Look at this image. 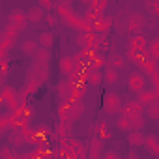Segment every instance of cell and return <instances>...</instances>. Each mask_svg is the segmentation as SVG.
<instances>
[{
    "label": "cell",
    "instance_id": "cell-18",
    "mask_svg": "<svg viewBox=\"0 0 159 159\" xmlns=\"http://www.w3.org/2000/svg\"><path fill=\"white\" fill-rule=\"evenodd\" d=\"M101 152H103V142L94 137V139L90 140V157H88V159H99Z\"/></svg>",
    "mask_w": 159,
    "mask_h": 159
},
{
    "label": "cell",
    "instance_id": "cell-2",
    "mask_svg": "<svg viewBox=\"0 0 159 159\" xmlns=\"http://www.w3.org/2000/svg\"><path fill=\"white\" fill-rule=\"evenodd\" d=\"M122 99H120V96L118 94H112V92H107L105 94V98H103V109H105V112H109V114H120L122 112Z\"/></svg>",
    "mask_w": 159,
    "mask_h": 159
},
{
    "label": "cell",
    "instance_id": "cell-42",
    "mask_svg": "<svg viewBox=\"0 0 159 159\" xmlns=\"http://www.w3.org/2000/svg\"><path fill=\"white\" fill-rule=\"evenodd\" d=\"M39 8L41 10H51V8H54V4L49 2V0H39Z\"/></svg>",
    "mask_w": 159,
    "mask_h": 159
},
{
    "label": "cell",
    "instance_id": "cell-4",
    "mask_svg": "<svg viewBox=\"0 0 159 159\" xmlns=\"http://www.w3.org/2000/svg\"><path fill=\"white\" fill-rule=\"evenodd\" d=\"M26 11H23V10H19V8H15V10H11L10 11V15H8V25H11L13 28H17L19 32L21 30H25L26 28Z\"/></svg>",
    "mask_w": 159,
    "mask_h": 159
},
{
    "label": "cell",
    "instance_id": "cell-46",
    "mask_svg": "<svg viewBox=\"0 0 159 159\" xmlns=\"http://www.w3.org/2000/svg\"><path fill=\"white\" fill-rule=\"evenodd\" d=\"M4 105V101H2V96H0V107H2Z\"/></svg>",
    "mask_w": 159,
    "mask_h": 159
},
{
    "label": "cell",
    "instance_id": "cell-15",
    "mask_svg": "<svg viewBox=\"0 0 159 159\" xmlns=\"http://www.w3.org/2000/svg\"><path fill=\"white\" fill-rule=\"evenodd\" d=\"M60 71H62L66 77H69V75L75 71V64H73V58H71L69 54H66V56L60 58Z\"/></svg>",
    "mask_w": 159,
    "mask_h": 159
},
{
    "label": "cell",
    "instance_id": "cell-11",
    "mask_svg": "<svg viewBox=\"0 0 159 159\" xmlns=\"http://www.w3.org/2000/svg\"><path fill=\"white\" fill-rule=\"evenodd\" d=\"M127 45H129L127 49L142 51V49H146V47H148V39H146V36H142V34H133V36L129 38Z\"/></svg>",
    "mask_w": 159,
    "mask_h": 159
},
{
    "label": "cell",
    "instance_id": "cell-41",
    "mask_svg": "<svg viewBox=\"0 0 159 159\" xmlns=\"http://www.w3.org/2000/svg\"><path fill=\"white\" fill-rule=\"evenodd\" d=\"M150 79H152V84H153V90L157 92V90H159V75H157V73H153V75H150Z\"/></svg>",
    "mask_w": 159,
    "mask_h": 159
},
{
    "label": "cell",
    "instance_id": "cell-19",
    "mask_svg": "<svg viewBox=\"0 0 159 159\" xmlns=\"http://www.w3.org/2000/svg\"><path fill=\"white\" fill-rule=\"evenodd\" d=\"M83 111H84L83 101H79V103H71V105H69V111H67V118H69L71 122H75L79 116L83 114Z\"/></svg>",
    "mask_w": 159,
    "mask_h": 159
},
{
    "label": "cell",
    "instance_id": "cell-5",
    "mask_svg": "<svg viewBox=\"0 0 159 159\" xmlns=\"http://www.w3.org/2000/svg\"><path fill=\"white\" fill-rule=\"evenodd\" d=\"M28 77H30V79H36L39 84H43L47 79H49V67H47V64H38V62H34V64L30 66V69H28Z\"/></svg>",
    "mask_w": 159,
    "mask_h": 159
},
{
    "label": "cell",
    "instance_id": "cell-21",
    "mask_svg": "<svg viewBox=\"0 0 159 159\" xmlns=\"http://www.w3.org/2000/svg\"><path fill=\"white\" fill-rule=\"evenodd\" d=\"M17 36H19V30L13 28L11 25H8V26L2 30V34H0V39H6V41H10V43H15Z\"/></svg>",
    "mask_w": 159,
    "mask_h": 159
},
{
    "label": "cell",
    "instance_id": "cell-14",
    "mask_svg": "<svg viewBox=\"0 0 159 159\" xmlns=\"http://www.w3.org/2000/svg\"><path fill=\"white\" fill-rule=\"evenodd\" d=\"M144 146L148 148V152L153 157H159V140H157L155 135H146L144 137Z\"/></svg>",
    "mask_w": 159,
    "mask_h": 159
},
{
    "label": "cell",
    "instance_id": "cell-44",
    "mask_svg": "<svg viewBox=\"0 0 159 159\" xmlns=\"http://www.w3.org/2000/svg\"><path fill=\"white\" fill-rule=\"evenodd\" d=\"M105 159H120V157H118L116 152H107V153H105Z\"/></svg>",
    "mask_w": 159,
    "mask_h": 159
},
{
    "label": "cell",
    "instance_id": "cell-9",
    "mask_svg": "<svg viewBox=\"0 0 159 159\" xmlns=\"http://www.w3.org/2000/svg\"><path fill=\"white\" fill-rule=\"evenodd\" d=\"M142 111H144V107H142L140 103H137V101H127L125 105H122V112H120V114L131 118V116H142Z\"/></svg>",
    "mask_w": 159,
    "mask_h": 159
},
{
    "label": "cell",
    "instance_id": "cell-39",
    "mask_svg": "<svg viewBox=\"0 0 159 159\" xmlns=\"http://www.w3.org/2000/svg\"><path fill=\"white\" fill-rule=\"evenodd\" d=\"M8 69H10V60H8V58H6V60H0V75L6 77Z\"/></svg>",
    "mask_w": 159,
    "mask_h": 159
},
{
    "label": "cell",
    "instance_id": "cell-23",
    "mask_svg": "<svg viewBox=\"0 0 159 159\" xmlns=\"http://www.w3.org/2000/svg\"><path fill=\"white\" fill-rule=\"evenodd\" d=\"M38 49H39V45H38V41H34V39H26V41L21 45V51H23L25 54H28V56H34V54L38 52Z\"/></svg>",
    "mask_w": 159,
    "mask_h": 159
},
{
    "label": "cell",
    "instance_id": "cell-6",
    "mask_svg": "<svg viewBox=\"0 0 159 159\" xmlns=\"http://www.w3.org/2000/svg\"><path fill=\"white\" fill-rule=\"evenodd\" d=\"M90 26H92V32H94V34H99V36H107V34L111 32V26H112V19H111V17H105V15H101L99 19H96L94 23H90Z\"/></svg>",
    "mask_w": 159,
    "mask_h": 159
},
{
    "label": "cell",
    "instance_id": "cell-20",
    "mask_svg": "<svg viewBox=\"0 0 159 159\" xmlns=\"http://www.w3.org/2000/svg\"><path fill=\"white\" fill-rule=\"evenodd\" d=\"M43 10L39 8V6H32L28 11H26V21H30V23H39L41 19H43Z\"/></svg>",
    "mask_w": 159,
    "mask_h": 159
},
{
    "label": "cell",
    "instance_id": "cell-3",
    "mask_svg": "<svg viewBox=\"0 0 159 159\" xmlns=\"http://www.w3.org/2000/svg\"><path fill=\"white\" fill-rule=\"evenodd\" d=\"M127 88H129L131 92H135V94L146 90V77H144L142 73H139V71L129 73V75H127Z\"/></svg>",
    "mask_w": 159,
    "mask_h": 159
},
{
    "label": "cell",
    "instance_id": "cell-40",
    "mask_svg": "<svg viewBox=\"0 0 159 159\" xmlns=\"http://www.w3.org/2000/svg\"><path fill=\"white\" fill-rule=\"evenodd\" d=\"M45 19H47V23H49V26H51V28H54V26L58 25V17H56V15H52V13H49Z\"/></svg>",
    "mask_w": 159,
    "mask_h": 159
},
{
    "label": "cell",
    "instance_id": "cell-45",
    "mask_svg": "<svg viewBox=\"0 0 159 159\" xmlns=\"http://www.w3.org/2000/svg\"><path fill=\"white\" fill-rule=\"evenodd\" d=\"M125 159H139V155H137V153H135V152H129V153H127V157H125Z\"/></svg>",
    "mask_w": 159,
    "mask_h": 159
},
{
    "label": "cell",
    "instance_id": "cell-47",
    "mask_svg": "<svg viewBox=\"0 0 159 159\" xmlns=\"http://www.w3.org/2000/svg\"><path fill=\"white\" fill-rule=\"evenodd\" d=\"M2 137H4V131H2V129H0V139H2Z\"/></svg>",
    "mask_w": 159,
    "mask_h": 159
},
{
    "label": "cell",
    "instance_id": "cell-25",
    "mask_svg": "<svg viewBox=\"0 0 159 159\" xmlns=\"http://www.w3.org/2000/svg\"><path fill=\"white\" fill-rule=\"evenodd\" d=\"M148 52H150V58L153 60V62H157L159 60V38H153L150 43H148Z\"/></svg>",
    "mask_w": 159,
    "mask_h": 159
},
{
    "label": "cell",
    "instance_id": "cell-10",
    "mask_svg": "<svg viewBox=\"0 0 159 159\" xmlns=\"http://www.w3.org/2000/svg\"><path fill=\"white\" fill-rule=\"evenodd\" d=\"M94 135H96V139H99L101 142H103V140H109V139H111V129H109L107 122L98 120L96 125H94Z\"/></svg>",
    "mask_w": 159,
    "mask_h": 159
},
{
    "label": "cell",
    "instance_id": "cell-35",
    "mask_svg": "<svg viewBox=\"0 0 159 159\" xmlns=\"http://www.w3.org/2000/svg\"><path fill=\"white\" fill-rule=\"evenodd\" d=\"M21 118L25 120V122H30L32 118H34V107L32 105H23V114H21Z\"/></svg>",
    "mask_w": 159,
    "mask_h": 159
},
{
    "label": "cell",
    "instance_id": "cell-27",
    "mask_svg": "<svg viewBox=\"0 0 159 159\" xmlns=\"http://www.w3.org/2000/svg\"><path fill=\"white\" fill-rule=\"evenodd\" d=\"M105 60H107L105 54L96 52V56H92V60H90V67H88V69H101V67L105 66ZM88 69H86V71H88Z\"/></svg>",
    "mask_w": 159,
    "mask_h": 159
},
{
    "label": "cell",
    "instance_id": "cell-43",
    "mask_svg": "<svg viewBox=\"0 0 159 159\" xmlns=\"http://www.w3.org/2000/svg\"><path fill=\"white\" fill-rule=\"evenodd\" d=\"M17 159H38L32 152H26V153H17Z\"/></svg>",
    "mask_w": 159,
    "mask_h": 159
},
{
    "label": "cell",
    "instance_id": "cell-29",
    "mask_svg": "<svg viewBox=\"0 0 159 159\" xmlns=\"http://www.w3.org/2000/svg\"><path fill=\"white\" fill-rule=\"evenodd\" d=\"M39 86H41V84L36 81V79H30V77H28L26 83H25V86H23V92H25L26 96H30V94H34L36 90H39Z\"/></svg>",
    "mask_w": 159,
    "mask_h": 159
},
{
    "label": "cell",
    "instance_id": "cell-38",
    "mask_svg": "<svg viewBox=\"0 0 159 159\" xmlns=\"http://www.w3.org/2000/svg\"><path fill=\"white\" fill-rule=\"evenodd\" d=\"M146 8L152 11V15H159V2L153 0V2H146Z\"/></svg>",
    "mask_w": 159,
    "mask_h": 159
},
{
    "label": "cell",
    "instance_id": "cell-31",
    "mask_svg": "<svg viewBox=\"0 0 159 159\" xmlns=\"http://www.w3.org/2000/svg\"><path fill=\"white\" fill-rule=\"evenodd\" d=\"M23 144H25V140H23L21 129H19V131H11V135H10V146H11V148H19V146H23Z\"/></svg>",
    "mask_w": 159,
    "mask_h": 159
},
{
    "label": "cell",
    "instance_id": "cell-34",
    "mask_svg": "<svg viewBox=\"0 0 159 159\" xmlns=\"http://www.w3.org/2000/svg\"><path fill=\"white\" fill-rule=\"evenodd\" d=\"M116 127H118L120 131H125V133H129V120H127V116L120 114V116H118V120H116Z\"/></svg>",
    "mask_w": 159,
    "mask_h": 159
},
{
    "label": "cell",
    "instance_id": "cell-30",
    "mask_svg": "<svg viewBox=\"0 0 159 159\" xmlns=\"http://www.w3.org/2000/svg\"><path fill=\"white\" fill-rule=\"evenodd\" d=\"M34 58H36V62L38 64H47L49 60H51V52H49V49H38V52L34 54Z\"/></svg>",
    "mask_w": 159,
    "mask_h": 159
},
{
    "label": "cell",
    "instance_id": "cell-12",
    "mask_svg": "<svg viewBox=\"0 0 159 159\" xmlns=\"http://www.w3.org/2000/svg\"><path fill=\"white\" fill-rule=\"evenodd\" d=\"M105 66H107V67H112V69L118 71V69H122V67L125 66V58H124L122 54H118V52H112V54L107 56Z\"/></svg>",
    "mask_w": 159,
    "mask_h": 159
},
{
    "label": "cell",
    "instance_id": "cell-36",
    "mask_svg": "<svg viewBox=\"0 0 159 159\" xmlns=\"http://www.w3.org/2000/svg\"><path fill=\"white\" fill-rule=\"evenodd\" d=\"M146 112H148V116H150L152 120H157V118H159V105H157V103H152V105H148Z\"/></svg>",
    "mask_w": 159,
    "mask_h": 159
},
{
    "label": "cell",
    "instance_id": "cell-24",
    "mask_svg": "<svg viewBox=\"0 0 159 159\" xmlns=\"http://www.w3.org/2000/svg\"><path fill=\"white\" fill-rule=\"evenodd\" d=\"M139 66H140V69L144 71V75H153V73H157V62H153V60H140Z\"/></svg>",
    "mask_w": 159,
    "mask_h": 159
},
{
    "label": "cell",
    "instance_id": "cell-17",
    "mask_svg": "<svg viewBox=\"0 0 159 159\" xmlns=\"http://www.w3.org/2000/svg\"><path fill=\"white\" fill-rule=\"evenodd\" d=\"M52 41H54V34H52V30H45V32L39 34L38 45H41V49H51Z\"/></svg>",
    "mask_w": 159,
    "mask_h": 159
},
{
    "label": "cell",
    "instance_id": "cell-1",
    "mask_svg": "<svg viewBox=\"0 0 159 159\" xmlns=\"http://www.w3.org/2000/svg\"><path fill=\"white\" fill-rule=\"evenodd\" d=\"M0 96H2L4 105H6L10 111L17 109V107L21 105V103H19V94H17V90H15L13 86H10V84H4L2 88H0Z\"/></svg>",
    "mask_w": 159,
    "mask_h": 159
},
{
    "label": "cell",
    "instance_id": "cell-33",
    "mask_svg": "<svg viewBox=\"0 0 159 159\" xmlns=\"http://www.w3.org/2000/svg\"><path fill=\"white\" fill-rule=\"evenodd\" d=\"M103 79H105V83L114 84V83L118 81V71H116V69H112V67H107V69H105V73H103Z\"/></svg>",
    "mask_w": 159,
    "mask_h": 159
},
{
    "label": "cell",
    "instance_id": "cell-28",
    "mask_svg": "<svg viewBox=\"0 0 159 159\" xmlns=\"http://www.w3.org/2000/svg\"><path fill=\"white\" fill-rule=\"evenodd\" d=\"M127 120H129V131H140L146 125V120L142 116H131Z\"/></svg>",
    "mask_w": 159,
    "mask_h": 159
},
{
    "label": "cell",
    "instance_id": "cell-37",
    "mask_svg": "<svg viewBox=\"0 0 159 159\" xmlns=\"http://www.w3.org/2000/svg\"><path fill=\"white\" fill-rule=\"evenodd\" d=\"M0 129H10V114H0Z\"/></svg>",
    "mask_w": 159,
    "mask_h": 159
},
{
    "label": "cell",
    "instance_id": "cell-32",
    "mask_svg": "<svg viewBox=\"0 0 159 159\" xmlns=\"http://www.w3.org/2000/svg\"><path fill=\"white\" fill-rule=\"evenodd\" d=\"M0 157H2V159H17V152H15V148L6 144V146L0 148Z\"/></svg>",
    "mask_w": 159,
    "mask_h": 159
},
{
    "label": "cell",
    "instance_id": "cell-22",
    "mask_svg": "<svg viewBox=\"0 0 159 159\" xmlns=\"http://www.w3.org/2000/svg\"><path fill=\"white\" fill-rule=\"evenodd\" d=\"M84 94H86V86H75V88L71 90L67 101H69V103H79V101L84 98Z\"/></svg>",
    "mask_w": 159,
    "mask_h": 159
},
{
    "label": "cell",
    "instance_id": "cell-8",
    "mask_svg": "<svg viewBox=\"0 0 159 159\" xmlns=\"http://www.w3.org/2000/svg\"><path fill=\"white\" fill-rule=\"evenodd\" d=\"M135 101L140 103L142 107H144V105L157 103V101H159V92H155L153 88H152V90H142V92L137 94V99H135Z\"/></svg>",
    "mask_w": 159,
    "mask_h": 159
},
{
    "label": "cell",
    "instance_id": "cell-13",
    "mask_svg": "<svg viewBox=\"0 0 159 159\" xmlns=\"http://www.w3.org/2000/svg\"><path fill=\"white\" fill-rule=\"evenodd\" d=\"M75 88V84L69 81V79H64L62 83H58V86H56V92H58V96H60V99L64 101V99H67L69 98V94H71V90Z\"/></svg>",
    "mask_w": 159,
    "mask_h": 159
},
{
    "label": "cell",
    "instance_id": "cell-7",
    "mask_svg": "<svg viewBox=\"0 0 159 159\" xmlns=\"http://www.w3.org/2000/svg\"><path fill=\"white\" fill-rule=\"evenodd\" d=\"M144 28V15L139 11H133L127 15V30H131L133 34H140V30Z\"/></svg>",
    "mask_w": 159,
    "mask_h": 159
},
{
    "label": "cell",
    "instance_id": "cell-26",
    "mask_svg": "<svg viewBox=\"0 0 159 159\" xmlns=\"http://www.w3.org/2000/svg\"><path fill=\"white\" fill-rule=\"evenodd\" d=\"M101 81H103V73H101L99 69H88V84L99 86Z\"/></svg>",
    "mask_w": 159,
    "mask_h": 159
},
{
    "label": "cell",
    "instance_id": "cell-16",
    "mask_svg": "<svg viewBox=\"0 0 159 159\" xmlns=\"http://www.w3.org/2000/svg\"><path fill=\"white\" fill-rule=\"evenodd\" d=\"M144 133L142 131H129V135H127V144L129 146H133V148H137V146H144Z\"/></svg>",
    "mask_w": 159,
    "mask_h": 159
}]
</instances>
